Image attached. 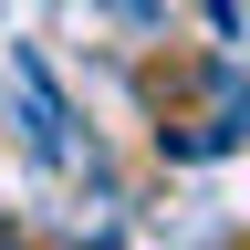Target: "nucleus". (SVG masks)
Listing matches in <instances>:
<instances>
[{"label":"nucleus","instance_id":"nucleus-1","mask_svg":"<svg viewBox=\"0 0 250 250\" xmlns=\"http://www.w3.org/2000/svg\"><path fill=\"white\" fill-rule=\"evenodd\" d=\"M11 73H21V104H31V136H42V156H62V94H52V73L31 52H11Z\"/></svg>","mask_w":250,"mask_h":250},{"label":"nucleus","instance_id":"nucleus-2","mask_svg":"<svg viewBox=\"0 0 250 250\" xmlns=\"http://www.w3.org/2000/svg\"><path fill=\"white\" fill-rule=\"evenodd\" d=\"M0 250H21V229H0Z\"/></svg>","mask_w":250,"mask_h":250}]
</instances>
